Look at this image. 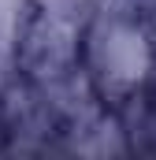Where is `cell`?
<instances>
[{
  "label": "cell",
  "instance_id": "obj_1",
  "mask_svg": "<svg viewBox=\"0 0 156 160\" xmlns=\"http://www.w3.org/2000/svg\"><path fill=\"white\" fill-rule=\"evenodd\" d=\"M82 82L104 112L134 108L156 82V22L123 0H97L82 30Z\"/></svg>",
  "mask_w": 156,
  "mask_h": 160
}]
</instances>
